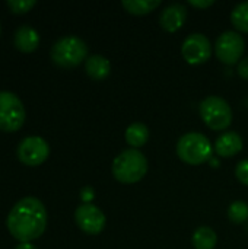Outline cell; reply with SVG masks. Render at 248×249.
I'll return each mask as SVG.
<instances>
[{
	"label": "cell",
	"mask_w": 248,
	"mask_h": 249,
	"mask_svg": "<svg viewBox=\"0 0 248 249\" xmlns=\"http://www.w3.org/2000/svg\"><path fill=\"white\" fill-rule=\"evenodd\" d=\"M51 60L60 67H76L88 58V45L75 35H66L57 39L50 51Z\"/></svg>",
	"instance_id": "cell-3"
},
{
	"label": "cell",
	"mask_w": 248,
	"mask_h": 249,
	"mask_svg": "<svg viewBox=\"0 0 248 249\" xmlns=\"http://www.w3.org/2000/svg\"><path fill=\"white\" fill-rule=\"evenodd\" d=\"M191 242L196 249H215L218 244V236L212 228L200 226L194 231Z\"/></svg>",
	"instance_id": "cell-16"
},
{
	"label": "cell",
	"mask_w": 248,
	"mask_h": 249,
	"mask_svg": "<svg viewBox=\"0 0 248 249\" xmlns=\"http://www.w3.org/2000/svg\"><path fill=\"white\" fill-rule=\"evenodd\" d=\"M37 4L35 0H9L7 6L13 13H26L29 9H32Z\"/></svg>",
	"instance_id": "cell-20"
},
{
	"label": "cell",
	"mask_w": 248,
	"mask_h": 249,
	"mask_svg": "<svg viewBox=\"0 0 248 249\" xmlns=\"http://www.w3.org/2000/svg\"><path fill=\"white\" fill-rule=\"evenodd\" d=\"M85 71L86 74L96 80V82H101L104 79H107L111 73V64L110 61L101 55V54H94V55H89L85 61Z\"/></svg>",
	"instance_id": "cell-14"
},
{
	"label": "cell",
	"mask_w": 248,
	"mask_h": 249,
	"mask_svg": "<svg viewBox=\"0 0 248 249\" xmlns=\"http://www.w3.org/2000/svg\"><path fill=\"white\" fill-rule=\"evenodd\" d=\"M237 71H238V74H240L244 80H248V57L243 58V60L238 63Z\"/></svg>",
	"instance_id": "cell-23"
},
{
	"label": "cell",
	"mask_w": 248,
	"mask_h": 249,
	"mask_svg": "<svg viewBox=\"0 0 248 249\" xmlns=\"http://www.w3.org/2000/svg\"><path fill=\"white\" fill-rule=\"evenodd\" d=\"M235 177L241 184L248 187V160H241L235 166Z\"/></svg>",
	"instance_id": "cell-21"
},
{
	"label": "cell",
	"mask_w": 248,
	"mask_h": 249,
	"mask_svg": "<svg viewBox=\"0 0 248 249\" xmlns=\"http://www.w3.org/2000/svg\"><path fill=\"white\" fill-rule=\"evenodd\" d=\"M246 50V41L243 35L235 31H225L215 42V54L219 61L227 66H232L241 61Z\"/></svg>",
	"instance_id": "cell-7"
},
{
	"label": "cell",
	"mask_w": 248,
	"mask_h": 249,
	"mask_svg": "<svg viewBox=\"0 0 248 249\" xmlns=\"http://www.w3.org/2000/svg\"><path fill=\"white\" fill-rule=\"evenodd\" d=\"M123 7L136 16L148 15L161 6V0H123Z\"/></svg>",
	"instance_id": "cell-17"
},
{
	"label": "cell",
	"mask_w": 248,
	"mask_h": 249,
	"mask_svg": "<svg viewBox=\"0 0 248 249\" xmlns=\"http://www.w3.org/2000/svg\"><path fill=\"white\" fill-rule=\"evenodd\" d=\"M113 175L121 184H136L148 172L146 156L137 149H129L115 156L113 162Z\"/></svg>",
	"instance_id": "cell-2"
},
{
	"label": "cell",
	"mask_w": 248,
	"mask_h": 249,
	"mask_svg": "<svg viewBox=\"0 0 248 249\" xmlns=\"http://www.w3.org/2000/svg\"><path fill=\"white\" fill-rule=\"evenodd\" d=\"M124 137L130 147L139 149L146 144V142L149 139V130L143 123H133L126 128Z\"/></svg>",
	"instance_id": "cell-15"
},
{
	"label": "cell",
	"mask_w": 248,
	"mask_h": 249,
	"mask_svg": "<svg viewBox=\"0 0 248 249\" xmlns=\"http://www.w3.org/2000/svg\"><path fill=\"white\" fill-rule=\"evenodd\" d=\"M244 147L243 139L235 131H225L218 137L215 143V152L222 158H232L238 155Z\"/></svg>",
	"instance_id": "cell-12"
},
{
	"label": "cell",
	"mask_w": 248,
	"mask_h": 249,
	"mask_svg": "<svg viewBox=\"0 0 248 249\" xmlns=\"http://www.w3.org/2000/svg\"><path fill=\"white\" fill-rule=\"evenodd\" d=\"M187 19V9L181 3H172L168 4L161 16H159V23L161 28L165 29L167 32H177L178 29L183 28Z\"/></svg>",
	"instance_id": "cell-11"
},
{
	"label": "cell",
	"mask_w": 248,
	"mask_h": 249,
	"mask_svg": "<svg viewBox=\"0 0 248 249\" xmlns=\"http://www.w3.org/2000/svg\"><path fill=\"white\" fill-rule=\"evenodd\" d=\"M25 123L22 101L10 90H0V130L13 133Z\"/></svg>",
	"instance_id": "cell-6"
},
{
	"label": "cell",
	"mask_w": 248,
	"mask_h": 249,
	"mask_svg": "<svg viewBox=\"0 0 248 249\" xmlns=\"http://www.w3.org/2000/svg\"><path fill=\"white\" fill-rule=\"evenodd\" d=\"M213 3H215L213 0H190V1H189V4H191V6L197 7V9H208V7H210Z\"/></svg>",
	"instance_id": "cell-24"
},
{
	"label": "cell",
	"mask_w": 248,
	"mask_h": 249,
	"mask_svg": "<svg viewBox=\"0 0 248 249\" xmlns=\"http://www.w3.org/2000/svg\"><path fill=\"white\" fill-rule=\"evenodd\" d=\"M50 155L48 143L39 136H29L25 137L18 146V158L23 165L28 166H38Z\"/></svg>",
	"instance_id": "cell-8"
},
{
	"label": "cell",
	"mask_w": 248,
	"mask_h": 249,
	"mask_svg": "<svg viewBox=\"0 0 248 249\" xmlns=\"http://www.w3.org/2000/svg\"><path fill=\"white\" fill-rule=\"evenodd\" d=\"M231 22L237 31L248 34V1H243L234 7L231 12Z\"/></svg>",
	"instance_id": "cell-18"
},
{
	"label": "cell",
	"mask_w": 248,
	"mask_h": 249,
	"mask_svg": "<svg viewBox=\"0 0 248 249\" xmlns=\"http://www.w3.org/2000/svg\"><path fill=\"white\" fill-rule=\"evenodd\" d=\"M199 112L205 124L215 131H224L232 123V109L221 96L205 98L200 102Z\"/></svg>",
	"instance_id": "cell-5"
},
{
	"label": "cell",
	"mask_w": 248,
	"mask_h": 249,
	"mask_svg": "<svg viewBox=\"0 0 248 249\" xmlns=\"http://www.w3.org/2000/svg\"><path fill=\"white\" fill-rule=\"evenodd\" d=\"M181 54L183 58L191 66L203 64L212 55V44L206 35L191 34L184 39L181 45Z\"/></svg>",
	"instance_id": "cell-9"
},
{
	"label": "cell",
	"mask_w": 248,
	"mask_h": 249,
	"mask_svg": "<svg viewBox=\"0 0 248 249\" xmlns=\"http://www.w3.org/2000/svg\"><path fill=\"white\" fill-rule=\"evenodd\" d=\"M177 155L178 158L189 165L197 166L208 162L212 156V144L209 139L197 131L187 133L180 137L177 142Z\"/></svg>",
	"instance_id": "cell-4"
},
{
	"label": "cell",
	"mask_w": 248,
	"mask_h": 249,
	"mask_svg": "<svg viewBox=\"0 0 248 249\" xmlns=\"http://www.w3.org/2000/svg\"><path fill=\"white\" fill-rule=\"evenodd\" d=\"M228 217L231 222L240 225L248 219V204L244 201H234L228 209Z\"/></svg>",
	"instance_id": "cell-19"
},
{
	"label": "cell",
	"mask_w": 248,
	"mask_h": 249,
	"mask_svg": "<svg viewBox=\"0 0 248 249\" xmlns=\"http://www.w3.org/2000/svg\"><path fill=\"white\" fill-rule=\"evenodd\" d=\"M6 225L15 239L31 242L44 233L47 228V210L38 198L25 197L12 207Z\"/></svg>",
	"instance_id": "cell-1"
},
{
	"label": "cell",
	"mask_w": 248,
	"mask_h": 249,
	"mask_svg": "<svg viewBox=\"0 0 248 249\" xmlns=\"http://www.w3.org/2000/svg\"><path fill=\"white\" fill-rule=\"evenodd\" d=\"M15 249H37L31 242H19V245H16Z\"/></svg>",
	"instance_id": "cell-25"
},
{
	"label": "cell",
	"mask_w": 248,
	"mask_h": 249,
	"mask_svg": "<svg viewBox=\"0 0 248 249\" xmlns=\"http://www.w3.org/2000/svg\"><path fill=\"white\" fill-rule=\"evenodd\" d=\"M80 198L83 201V204H91V201L95 198V191L92 187H83L80 190Z\"/></svg>",
	"instance_id": "cell-22"
},
{
	"label": "cell",
	"mask_w": 248,
	"mask_h": 249,
	"mask_svg": "<svg viewBox=\"0 0 248 249\" xmlns=\"http://www.w3.org/2000/svg\"><path fill=\"white\" fill-rule=\"evenodd\" d=\"M15 47L23 53H32L39 45V35L37 29H34L29 25H22L15 31L13 35Z\"/></svg>",
	"instance_id": "cell-13"
},
{
	"label": "cell",
	"mask_w": 248,
	"mask_h": 249,
	"mask_svg": "<svg viewBox=\"0 0 248 249\" xmlns=\"http://www.w3.org/2000/svg\"><path fill=\"white\" fill-rule=\"evenodd\" d=\"M76 225L88 235H99L107 223L102 210L94 204H82L75 212Z\"/></svg>",
	"instance_id": "cell-10"
}]
</instances>
